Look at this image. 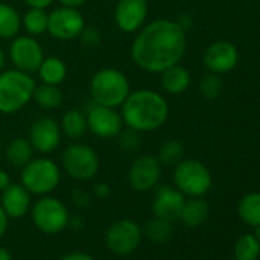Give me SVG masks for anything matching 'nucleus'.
I'll return each instance as SVG.
<instances>
[{"instance_id": "obj_32", "label": "nucleus", "mask_w": 260, "mask_h": 260, "mask_svg": "<svg viewBox=\"0 0 260 260\" xmlns=\"http://www.w3.org/2000/svg\"><path fill=\"white\" fill-rule=\"evenodd\" d=\"M118 141H119V146L122 150L125 152H135L140 149L141 146V137L138 132H135V130L132 128H122V132L118 135Z\"/></svg>"}, {"instance_id": "obj_38", "label": "nucleus", "mask_w": 260, "mask_h": 260, "mask_svg": "<svg viewBox=\"0 0 260 260\" xmlns=\"http://www.w3.org/2000/svg\"><path fill=\"white\" fill-rule=\"evenodd\" d=\"M185 32L191 28V25H193V19H191V16L190 14H181L176 20H175Z\"/></svg>"}, {"instance_id": "obj_19", "label": "nucleus", "mask_w": 260, "mask_h": 260, "mask_svg": "<svg viewBox=\"0 0 260 260\" xmlns=\"http://www.w3.org/2000/svg\"><path fill=\"white\" fill-rule=\"evenodd\" d=\"M191 84V75L184 66L173 64L161 72V87L170 95L184 93Z\"/></svg>"}, {"instance_id": "obj_20", "label": "nucleus", "mask_w": 260, "mask_h": 260, "mask_svg": "<svg viewBox=\"0 0 260 260\" xmlns=\"http://www.w3.org/2000/svg\"><path fill=\"white\" fill-rule=\"evenodd\" d=\"M60 127H61V132L66 138H69L72 141H80L87 132L86 113L81 112L80 109L66 110L64 115L61 116Z\"/></svg>"}, {"instance_id": "obj_46", "label": "nucleus", "mask_w": 260, "mask_h": 260, "mask_svg": "<svg viewBox=\"0 0 260 260\" xmlns=\"http://www.w3.org/2000/svg\"><path fill=\"white\" fill-rule=\"evenodd\" d=\"M233 260H236V258H233Z\"/></svg>"}, {"instance_id": "obj_31", "label": "nucleus", "mask_w": 260, "mask_h": 260, "mask_svg": "<svg viewBox=\"0 0 260 260\" xmlns=\"http://www.w3.org/2000/svg\"><path fill=\"white\" fill-rule=\"evenodd\" d=\"M222 89H223V83H222V78L217 74L208 72L199 81V93L205 100H210V101L216 100L220 95Z\"/></svg>"}, {"instance_id": "obj_23", "label": "nucleus", "mask_w": 260, "mask_h": 260, "mask_svg": "<svg viewBox=\"0 0 260 260\" xmlns=\"http://www.w3.org/2000/svg\"><path fill=\"white\" fill-rule=\"evenodd\" d=\"M36 74H39L42 83L60 86L68 77V68L58 57H45Z\"/></svg>"}, {"instance_id": "obj_4", "label": "nucleus", "mask_w": 260, "mask_h": 260, "mask_svg": "<svg viewBox=\"0 0 260 260\" xmlns=\"http://www.w3.org/2000/svg\"><path fill=\"white\" fill-rule=\"evenodd\" d=\"M89 92L93 104L116 109L121 107L132 90H130V81L124 72L116 68H103L92 75Z\"/></svg>"}, {"instance_id": "obj_16", "label": "nucleus", "mask_w": 260, "mask_h": 260, "mask_svg": "<svg viewBox=\"0 0 260 260\" xmlns=\"http://www.w3.org/2000/svg\"><path fill=\"white\" fill-rule=\"evenodd\" d=\"M185 204V196L172 185H159L153 196L152 210L155 217L164 219L167 222L179 220L182 207Z\"/></svg>"}, {"instance_id": "obj_34", "label": "nucleus", "mask_w": 260, "mask_h": 260, "mask_svg": "<svg viewBox=\"0 0 260 260\" xmlns=\"http://www.w3.org/2000/svg\"><path fill=\"white\" fill-rule=\"evenodd\" d=\"M72 201L78 207H87L90 204V196L84 190H74L72 193Z\"/></svg>"}, {"instance_id": "obj_42", "label": "nucleus", "mask_w": 260, "mask_h": 260, "mask_svg": "<svg viewBox=\"0 0 260 260\" xmlns=\"http://www.w3.org/2000/svg\"><path fill=\"white\" fill-rule=\"evenodd\" d=\"M0 260H14V258H13V254L7 248L0 246Z\"/></svg>"}, {"instance_id": "obj_22", "label": "nucleus", "mask_w": 260, "mask_h": 260, "mask_svg": "<svg viewBox=\"0 0 260 260\" xmlns=\"http://www.w3.org/2000/svg\"><path fill=\"white\" fill-rule=\"evenodd\" d=\"M208 213H210V207L205 199L191 198V199L185 201L179 219L182 220L184 225H187L190 228H196V226H201L207 220Z\"/></svg>"}, {"instance_id": "obj_26", "label": "nucleus", "mask_w": 260, "mask_h": 260, "mask_svg": "<svg viewBox=\"0 0 260 260\" xmlns=\"http://www.w3.org/2000/svg\"><path fill=\"white\" fill-rule=\"evenodd\" d=\"M237 214L242 222L252 228L260 225V193L254 191L245 194L237 205Z\"/></svg>"}, {"instance_id": "obj_37", "label": "nucleus", "mask_w": 260, "mask_h": 260, "mask_svg": "<svg viewBox=\"0 0 260 260\" xmlns=\"http://www.w3.org/2000/svg\"><path fill=\"white\" fill-rule=\"evenodd\" d=\"M60 260H95V258L92 255H89L87 252L75 251V252H69V254L63 255Z\"/></svg>"}, {"instance_id": "obj_21", "label": "nucleus", "mask_w": 260, "mask_h": 260, "mask_svg": "<svg viewBox=\"0 0 260 260\" xmlns=\"http://www.w3.org/2000/svg\"><path fill=\"white\" fill-rule=\"evenodd\" d=\"M5 158L11 167L22 169L34 158V147L28 138H14L5 149Z\"/></svg>"}, {"instance_id": "obj_25", "label": "nucleus", "mask_w": 260, "mask_h": 260, "mask_svg": "<svg viewBox=\"0 0 260 260\" xmlns=\"http://www.w3.org/2000/svg\"><path fill=\"white\" fill-rule=\"evenodd\" d=\"M63 96L64 95L60 86L42 83L36 86L34 93H32V101L45 110H54L61 106Z\"/></svg>"}, {"instance_id": "obj_12", "label": "nucleus", "mask_w": 260, "mask_h": 260, "mask_svg": "<svg viewBox=\"0 0 260 260\" xmlns=\"http://www.w3.org/2000/svg\"><path fill=\"white\" fill-rule=\"evenodd\" d=\"M87 130L100 140H113L122 132L124 121L121 112L113 107L93 104L86 113Z\"/></svg>"}, {"instance_id": "obj_28", "label": "nucleus", "mask_w": 260, "mask_h": 260, "mask_svg": "<svg viewBox=\"0 0 260 260\" xmlns=\"http://www.w3.org/2000/svg\"><path fill=\"white\" fill-rule=\"evenodd\" d=\"M143 236H146L153 243H166L173 236L172 222H167L159 217H153L146 222L143 226Z\"/></svg>"}, {"instance_id": "obj_7", "label": "nucleus", "mask_w": 260, "mask_h": 260, "mask_svg": "<svg viewBox=\"0 0 260 260\" xmlns=\"http://www.w3.org/2000/svg\"><path fill=\"white\" fill-rule=\"evenodd\" d=\"M175 187L190 198H202L213 184L210 170L198 159H182L175 166Z\"/></svg>"}, {"instance_id": "obj_5", "label": "nucleus", "mask_w": 260, "mask_h": 260, "mask_svg": "<svg viewBox=\"0 0 260 260\" xmlns=\"http://www.w3.org/2000/svg\"><path fill=\"white\" fill-rule=\"evenodd\" d=\"M20 184L37 196L51 194L60 184L61 170L57 162L49 158H32L20 169Z\"/></svg>"}, {"instance_id": "obj_15", "label": "nucleus", "mask_w": 260, "mask_h": 260, "mask_svg": "<svg viewBox=\"0 0 260 260\" xmlns=\"http://www.w3.org/2000/svg\"><path fill=\"white\" fill-rule=\"evenodd\" d=\"M63 132L60 122L51 116H40L29 127V143L39 153L48 155L55 152L61 144Z\"/></svg>"}, {"instance_id": "obj_45", "label": "nucleus", "mask_w": 260, "mask_h": 260, "mask_svg": "<svg viewBox=\"0 0 260 260\" xmlns=\"http://www.w3.org/2000/svg\"><path fill=\"white\" fill-rule=\"evenodd\" d=\"M0 149H2V137H0Z\"/></svg>"}, {"instance_id": "obj_24", "label": "nucleus", "mask_w": 260, "mask_h": 260, "mask_svg": "<svg viewBox=\"0 0 260 260\" xmlns=\"http://www.w3.org/2000/svg\"><path fill=\"white\" fill-rule=\"evenodd\" d=\"M20 29H22L20 13L8 4H0V39L13 40L14 37L19 36Z\"/></svg>"}, {"instance_id": "obj_6", "label": "nucleus", "mask_w": 260, "mask_h": 260, "mask_svg": "<svg viewBox=\"0 0 260 260\" xmlns=\"http://www.w3.org/2000/svg\"><path fill=\"white\" fill-rule=\"evenodd\" d=\"M61 167L75 181H90L100 172V156L90 146L75 141L63 150Z\"/></svg>"}, {"instance_id": "obj_9", "label": "nucleus", "mask_w": 260, "mask_h": 260, "mask_svg": "<svg viewBox=\"0 0 260 260\" xmlns=\"http://www.w3.org/2000/svg\"><path fill=\"white\" fill-rule=\"evenodd\" d=\"M143 240V228L132 219L113 222L104 236L107 249L115 255H130L137 251Z\"/></svg>"}, {"instance_id": "obj_35", "label": "nucleus", "mask_w": 260, "mask_h": 260, "mask_svg": "<svg viewBox=\"0 0 260 260\" xmlns=\"http://www.w3.org/2000/svg\"><path fill=\"white\" fill-rule=\"evenodd\" d=\"M110 185L109 184H106V182H96L95 185H93V194L96 196V198H100V199H106V198H109L110 196Z\"/></svg>"}, {"instance_id": "obj_29", "label": "nucleus", "mask_w": 260, "mask_h": 260, "mask_svg": "<svg viewBox=\"0 0 260 260\" xmlns=\"http://www.w3.org/2000/svg\"><path fill=\"white\" fill-rule=\"evenodd\" d=\"M184 153H185V149L181 141L167 140L159 146L156 158L161 162V166L175 167L178 162H181L184 159Z\"/></svg>"}, {"instance_id": "obj_27", "label": "nucleus", "mask_w": 260, "mask_h": 260, "mask_svg": "<svg viewBox=\"0 0 260 260\" xmlns=\"http://www.w3.org/2000/svg\"><path fill=\"white\" fill-rule=\"evenodd\" d=\"M48 14L46 10L42 8H29L22 16V28L28 32V36L39 37L48 31Z\"/></svg>"}, {"instance_id": "obj_33", "label": "nucleus", "mask_w": 260, "mask_h": 260, "mask_svg": "<svg viewBox=\"0 0 260 260\" xmlns=\"http://www.w3.org/2000/svg\"><path fill=\"white\" fill-rule=\"evenodd\" d=\"M78 40L86 48H96L101 43V34L98 29H95L92 26H84V29L78 36Z\"/></svg>"}, {"instance_id": "obj_18", "label": "nucleus", "mask_w": 260, "mask_h": 260, "mask_svg": "<svg viewBox=\"0 0 260 260\" xmlns=\"http://www.w3.org/2000/svg\"><path fill=\"white\" fill-rule=\"evenodd\" d=\"M0 205L11 219H20L26 216L31 210V193L22 185L11 182L8 188L2 191V199Z\"/></svg>"}, {"instance_id": "obj_8", "label": "nucleus", "mask_w": 260, "mask_h": 260, "mask_svg": "<svg viewBox=\"0 0 260 260\" xmlns=\"http://www.w3.org/2000/svg\"><path fill=\"white\" fill-rule=\"evenodd\" d=\"M34 225L45 234H58L69 225L68 207L54 196H42L31 208Z\"/></svg>"}, {"instance_id": "obj_13", "label": "nucleus", "mask_w": 260, "mask_h": 260, "mask_svg": "<svg viewBox=\"0 0 260 260\" xmlns=\"http://www.w3.org/2000/svg\"><path fill=\"white\" fill-rule=\"evenodd\" d=\"M162 166L153 155H141L138 156L127 173V181L132 190L144 193L153 190L161 179Z\"/></svg>"}, {"instance_id": "obj_40", "label": "nucleus", "mask_w": 260, "mask_h": 260, "mask_svg": "<svg viewBox=\"0 0 260 260\" xmlns=\"http://www.w3.org/2000/svg\"><path fill=\"white\" fill-rule=\"evenodd\" d=\"M11 182H13V181H11L10 173H8L7 170H2V169H0V193H2L5 188H8Z\"/></svg>"}, {"instance_id": "obj_36", "label": "nucleus", "mask_w": 260, "mask_h": 260, "mask_svg": "<svg viewBox=\"0 0 260 260\" xmlns=\"http://www.w3.org/2000/svg\"><path fill=\"white\" fill-rule=\"evenodd\" d=\"M23 4L28 8H42V10H46L48 7H51L54 4V0H23Z\"/></svg>"}, {"instance_id": "obj_10", "label": "nucleus", "mask_w": 260, "mask_h": 260, "mask_svg": "<svg viewBox=\"0 0 260 260\" xmlns=\"http://www.w3.org/2000/svg\"><path fill=\"white\" fill-rule=\"evenodd\" d=\"M86 26V20L78 8L58 7L48 14V34L58 42H72L78 39Z\"/></svg>"}, {"instance_id": "obj_44", "label": "nucleus", "mask_w": 260, "mask_h": 260, "mask_svg": "<svg viewBox=\"0 0 260 260\" xmlns=\"http://www.w3.org/2000/svg\"><path fill=\"white\" fill-rule=\"evenodd\" d=\"M255 230H254V236L257 237V240L260 242V225H257V226H254Z\"/></svg>"}, {"instance_id": "obj_1", "label": "nucleus", "mask_w": 260, "mask_h": 260, "mask_svg": "<svg viewBox=\"0 0 260 260\" xmlns=\"http://www.w3.org/2000/svg\"><path fill=\"white\" fill-rule=\"evenodd\" d=\"M187 49V32L169 19H156L146 23L130 46L132 61L143 71L161 74L167 68L181 63Z\"/></svg>"}, {"instance_id": "obj_30", "label": "nucleus", "mask_w": 260, "mask_h": 260, "mask_svg": "<svg viewBox=\"0 0 260 260\" xmlns=\"http://www.w3.org/2000/svg\"><path fill=\"white\" fill-rule=\"evenodd\" d=\"M260 255V242L254 234H243L236 240L234 258L236 260H257Z\"/></svg>"}, {"instance_id": "obj_17", "label": "nucleus", "mask_w": 260, "mask_h": 260, "mask_svg": "<svg viewBox=\"0 0 260 260\" xmlns=\"http://www.w3.org/2000/svg\"><path fill=\"white\" fill-rule=\"evenodd\" d=\"M239 61V52L236 46L225 40H217L211 43L204 52V64L208 72L213 74H225L236 68Z\"/></svg>"}, {"instance_id": "obj_11", "label": "nucleus", "mask_w": 260, "mask_h": 260, "mask_svg": "<svg viewBox=\"0 0 260 260\" xmlns=\"http://www.w3.org/2000/svg\"><path fill=\"white\" fill-rule=\"evenodd\" d=\"M45 58L40 42L32 36H17L10 45V60L16 69L36 74Z\"/></svg>"}, {"instance_id": "obj_39", "label": "nucleus", "mask_w": 260, "mask_h": 260, "mask_svg": "<svg viewBox=\"0 0 260 260\" xmlns=\"http://www.w3.org/2000/svg\"><path fill=\"white\" fill-rule=\"evenodd\" d=\"M8 214L5 213V210L2 208V205H0V239H2L8 230Z\"/></svg>"}, {"instance_id": "obj_14", "label": "nucleus", "mask_w": 260, "mask_h": 260, "mask_svg": "<svg viewBox=\"0 0 260 260\" xmlns=\"http://www.w3.org/2000/svg\"><path fill=\"white\" fill-rule=\"evenodd\" d=\"M147 0H118L113 10V22L124 34H137L147 20Z\"/></svg>"}, {"instance_id": "obj_41", "label": "nucleus", "mask_w": 260, "mask_h": 260, "mask_svg": "<svg viewBox=\"0 0 260 260\" xmlns=\"http://www.w3.org/2000/svg\"><path fill=\"white\" fill-rule=\"evenodd\" d=\"M63 7H71V8H80L83 7L87 0H58Z\"/></svg>"}, {"instance_id": "obj_43", "label": "nucleus", "mask_w": 260, "mask_h": 260, "mask_svg": "<svg viewBox=\"0 0 260 260\" xmlns=\"http://www.w3.org/2000/svg\"><path fill=\"white\" fill-rule=\"evenodd\" d=\"M5 64H7V55H5L4 49L0 48V72L5 69Z\"/></svg>"}, {"instance_id": "obj_3", "label": "nucleus", "mask_w": 260, "mask_h": 260, "mask_svg": "<svg viewBox=\"0 0 260 260\" xmlns=\"http://www.w3.org/2000/svg\"><path fill=\"white\" fill-rule=\"evenodd\" d=\"M37 83L32 74L8 69L0 72V113L13 115L20 112L29 101Z\"/></svg>"}, {"instance_id": "obj_2", "label": "nucleus", "mask_w": 260, "mask_h": 260, "mask_svg": "<svg viewBox=\"0 0 260 260\" xmlns=\"http://www.w3.org/2000/svg\"><path fill=\"white\" fill-rule=\"evenodd\" d=\"M121 116L124 125L138 134L155 132L169 119V103L156 90L140 89L130 92L121 104Z\"/></svg>"}]
</instances>
